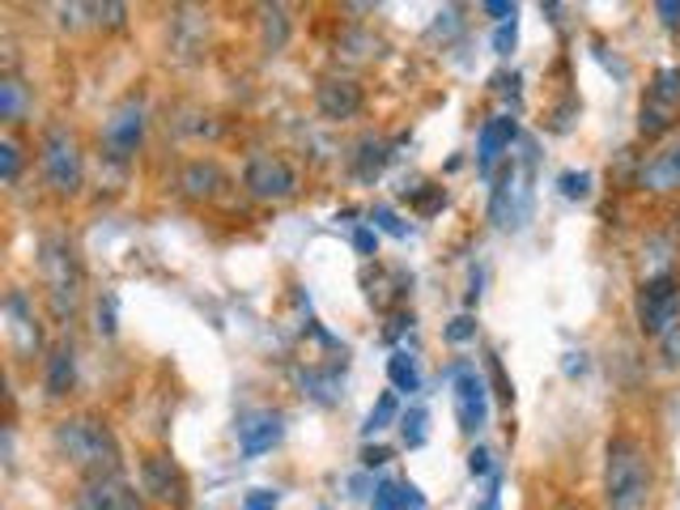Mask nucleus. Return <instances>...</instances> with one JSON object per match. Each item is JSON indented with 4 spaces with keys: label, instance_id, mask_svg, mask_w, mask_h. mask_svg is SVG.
<instances>
[{
    "label": "nucleus",
    "instance_id": "nucleus-6",
    "mask_svg": "<svg viewBox=\"0 0 680 510\" xmlns=\"http://www.w3.org/2000/svg\"><path fill=\"white\" fill-rule=\"evenodd\" d=\"M242 187H247V196H256L265 205H281L298 192V171L281 153H251L242 166Z\"/></svg>",
    "mask_w": 680,
    "mask_h": 510
},
{
    "label": "nucleus",
    "instance_id": "nucleus-2",
    "mask_svg": "<svg viewBox=\"0 0 680 510\" xmlns=\"http://www.w3.org/2000/svg\"><path fill=\"white\" fill-rule=\"evenodd\" d=\"M52 447L56 455L86 473V477H102V473H119V443L111 434V425L98 417H64L52 430Z\"/></svg>",
    "mask_w": 680,
    "mask_h": 510
},
{
    "label": "nucleus",
    "instance_id": "nucleus-10",
    "mask_svg": "<svg viewBox=\"0 0 680 510\" xmlns=\"http://www.w3.org/2000/svg\"><path fill=\"white\" fill-rule=\"evenodd\" d=\"M73 507L77 510H145L141 493L119 477V473H102V477H86L73 489Z\"/></svg>",
    "mask_w": 680,
    "mask_h": 510
},
{
    "label": "nucleus",
    "instance_id": "nucleus-33",
    "mask_svg": "<svg viewBox=\"0 0 680 510\" xmlns=\"http://www.w3.org/2000/svg\"><path fill=\"white\" fill-rule=\"evenodd\" d=\"M468 473H473V477H489V473H494V455L485 447H476L473 455H468Z\"/></svg>",
    "mask_w": 680,
    "mask_h": 510
},
{
    "label": "nucleus",
    "instance_id": "nucleus-17",
    "mask_svg": "<svg viewBox=\"0 0 680 510\" xmlns=\"http://www.w3.org/2000/svg\"><path fill=\"white\" fill-rule=\"evenodd\" d=\"M281 434H285L281 413H256L238 425V447H242V455H265L281 443Z\"/></svg>",
    "mask_w": 680,
    "mask_h": 510
},
{
    "label": "nucleus",
    "instance_id": "nucleus-40",
    "mask_svg": "<svg viewBox=\"0 0 680 510\" xmlns=\"http://www.w3.org/2000/svg\"><path fill=\"white\" fill-rule=\"evenodd\" d=\"M361 459H366V468H379V464H387V459H391V451H387V447H366V455H361Z\"/></svg>",
    "mask_w": 680,
    "mask_h": 510
},
{
    "label": "nucleus",
    "instance_id": "nucleus-4",
    "mask_svg": "<svg viewBox=\"0 0 680 510\" xmlns=\"http://www.w3.org/2000/svg\"><path fill=\"white\" fill-rule=\"evenodd\" d=\"M39 171H43V180H47V187H52L56 196H77L82 183H86L82 145H77L64 128H52V132L43 137V145H39Z\"/></svg>",
    "mask_w": 680,
    "mask_h": 510
},
{
    "label": "nucleus",
    "instance_id": "nucleus-35",
    "mask_svg": "<svg viewBox=\"0 0 680 510\" xmlns=\"http://www.w3.org/2000/svg\"><path fill=\"white\" fill-rule=\"evenodd\" d=\"M655 13L663 18V26H668V31H677L680 26V0H659V4H655Z\"/></svg>",
    "mask_w": 680,
    "mask_h": 510
},
{
    "label": "nucleus",
    "instance_id": "nucleus-34",
    "mask_svg": "<svg viewBox=\"0 0 680 510\" xmlns=\"http://www.w3.org/2000/svg\"><path fill=\"white\" fill-rule=\"evenodd\" d=\"M354 247L361 251V256H375L379 251V230H370V226H361L354 235Z\"/></svg>",
    "mask_w": 680,
    "mask_h": 510
},
{
    "label": "nucleus",
    "instance_id": "nucleus-39",
    "mask_svg": "<svg viewBox=\"0 0 680 510\" xmlns=\"http://www.w3.org/2000/svg\"><path fill=\"white\" fill-rule=\"evenodd\" d=\"M391 493H396V480H384L375 489V510H391Z\"/></svg>",
    "mask_w": 680,
    "mask_h": 510
},
{
    "label": "nucleus",
    "instance_id": "nucleus-14",
    "mask_svg": "<svg viewBox=\"0 0 680 510\" xmlns=\"http://www.w3.org/2000/svg\"><path fill=\"white\" fill-rule=\"evenodd\" d=\"M361 102H366V94L354 77H324L315 86V107H320L324 120H354Z\"/></svg>",
    "mask_w": 680,
    "mask_h": 510
},
{
    "label": "nucleus",
    "instance_id": "nucleus-26",
    "mask_svg": "<svg viewBox=\"0 0 680 510\" xmlns=\"http://www.w3.org/2000/svg\"><path fill=\"white\" fill-rule=\"evenodd\" d=\"M558 187H562L565 200H587V196H592V175H587V171H579V175L565 171L562 180H558Z\"/></svg>",
    "mask_w": 680,
    "mask_h": 510
},
{
    "label": "nucleus",
    "instance_id": "nucleus-36",
    "mask_svg": "<svg viewBox=\"0 0 680 510\" xmlns=\"http://www.w3.org/2000/svg\"><path fill=\"white\" fill-rule=\"evenodd\" d=\"M663 361H668V366H680V324L663 336Z\"/></svg>",
    "mask_w": 680,
    "mask_h": 510
},
{
    "label": "nucleus",
    "instance_id": "nucleus-16",
    "mask_svg": "<svg viewBox=\"0 0 680 510\" xmlns=\"http://www.w3.org/2000/svg\"><path fill=\"white\" fill-rule=\"evenodd\" d=\"M638 183L655 192V196H663V192H677L680 187V141L677 145H668V150L651 153L647 162H643V171H638Z\"/></svg>",
    "mask_w": 680,
    "mask_h": 510
},
{
    "label": "nucleus",
    "instance_id": "nucleus-9",
    "mask_svg": "<svg viewBox=\"0 0 680 510\" xmlns=\"http://www.w3.org/2000/svg\"><path fill=\"white\" fill-rule=\"evenodd\" d=\"M141 489H145L158 507H166V510H183L192 502L187 473L179 468L171 455H145V459H141Z\"/></svg>",
    "mask_w": 680,
    "mask_h": 510
},
{
    "label": "nucleus",
    "instance_id": "nucleus-37",
    "mask_svg": "<svg viewBox=\"0 0 680 510\" xmlns=\"http://www.w3.org/2000/svg\"><path fill=\"white\" fill-rule=\"evenodd\" d=\"M94 13H98V22H102V18H107V26H119V22H123V13H128V9H123V4H94Z\"/></svg>",
    "mask_w": 680,
    "mask_h": 510
},
{
    "label": "nucleus",
    "instance_id": "nucleus-11",
    "mask_svg": "<svg viewBox=\"0 0 680 510\" xmlns=\"http://www.w3.org/2000/svg\"><path fill=\"white\" fill-rule=\"evenodd\" d=\"M141 137H145V102L141 98H123L111 111V120L102 123V145H107V153L116 162H128L137 153V145H141Z\"/></svg>",
    "mask_w": 680,
    "mask_h": 510
},
{
    "label": "nucleus",
    "instance_id": "nucleus-31",
    "mask_svg": "<svg viewBox=\"0 0 680 510\" xmlns=\"http://www.w3.org/2000/svg\"><path fill=\"white\" fill-rule=\"evenodd\" d=\"M277 507H281V493L277 489H251L247 502H242V510H277Z\"/></svg>",
    "mask_w": 680,
    "mask_h": 510
},
{
    "label": "nucleus",
    "instance_id": "nucleus-13",
    "mask_svg": "<svg viewBox=\"0 0 680 510\" xmlns=\"http://www.w3.org/2000/svg\"><path fill=\"white\" fill-rule=\"evenodd\" d=\"M455 417H460L464 434H481L485 421H489V388H485V379L476 375L473 366L455 370Z\"/></svg>",
    "mask_w": 680,
    "mask_h": 510
},
{
    "label": "nucleus",
    "instance_id": "nucleus-12",
    "mask_svg": "<svg viewBox=\"0 0 680 510\" xmlns=\"http://www.w3.org/2000/svg\"><path fill=\"white\" fill-rule=\"evenodd\" d=\"M4 328H9V345L22 361H30L39 349H43V332H39V319H34V306L22 290H9L4 294Z\"/></svg>",
    "mask_w": 680,
    "mask_h": 510
},
{
    "label": "nucleus",
    "instance_id": "nucleus-5",
    "mask_svg": "<svg viewBox=\"0 0 680 510\" xmlns=\"http://www.w3.org/2000/svg\"><path fill=\"white\" fill-rule=\"evenodd\" d=\"M634 315H638L643 336L663 340V336L680 324V285L672 276H651V281H643V290H638V299H634Z\"/></svg>",
    "mask_w": 680,
    "mask_h": 510
},
{
    "label": "nucleus",
    "instance_id": "nucleus-25",
    "mask_svg": "<svg viewBox=\"0 0 680 510\" xmlns=\"http://www.w3.org/2000/svg\"><path fill=\"white\" fill-rule=\"evenodd\" d=\"M391 510H425V493L417 489L413 480H396V493H391Z\"/></svg>",
    "mask_w": 680,
    "mask_h": 510
},
{
    "label": "nucleus",
    "instance_id": "nucleus-27",
    "mask_svg": "<svg viewBox=\"0 0 680 510\" xmlns=\"http://www.w3.org/2000/svg\"><path fill=\"white\" fill-rule=\"evenodd\" d=\"M18 171H22V150H18L13 141H4V145H0V175H4V183L18 180Z\"/></svg>",
    "mask_w": 680,
    "mask_h": 510
},
{
    "label": "nucleus",
    "instance_id": "nucleus-1",
    "mask_svg": "<svg viewBox=\"0 0 680 510\" xmlns=\"http://www.w3.org/2000/svg\"><path fill=\"white\" fill-rule=\"evenodd\" d=\"M651 502V451L634 434H613L604 447V507L647 510Z\"/></svg>",
    "mask_w": 680,
    "mask_h": 510
},
{
    "label": "nucleus",
    "instance_id": "nucleus-7",
    "mask_svg": "<svg viewBox=\"0 0 680 510\" xmlns=\"http://www.w3.org/2000/svg\"><path fill=\"white\" fill-rule=\"evenodd\" d=\"M532 162L519 171L515 162L503 171V180L494 187V196H489V221L498 226V230H519L524 221H528V213H532Z\"/></svg>",
    "mask_w": 680,
    "mask_h": 510
},
{
    "label": "nucleus",
    "instance_id": "nucleus-23",
    "mask_svg": "<svg viewBox=\"0 0 680 510\" xmlns=\"http://www.w3.org/2000/svg\"><path fill=\"white\" fill-rule=\"evenodd\" d=\"M396 417H400V404H396V395H391V391H384V395L375 400V409L366 413V425H361V434L370 438V434H379V430H387V425H391V421H396Z\"/></svg>",
    "mask_w": 680,
    "mask_h": 510
},
{
    "label": "nucleus",
    "instance_id": "nucleus-15",
    "mask_svg": "<svg viewBox=\"0 0 680 510\" xmlns=\"http://www.w3.org/2000/svg\"><path fill=\"white\" fill-rule=\"evenodd\" d=\"M515 137H519V123L510 120V116H498V120H489L481 128V137H476V166H481V175L494 171V162L510 150Z\"/></svg>",
    "mask_w": 680,
    "mask_h": 510
},
{
    "label": "nucleus",
    "instance_id": "nucleus-3",
    "mask_svg": "<svg viewBox=\"0 0 680 510\" xmlns=\"http://www.w3.org/2000/svg\"><path fill=\"white\" fill-rule=\"evenodd\" d=\"M39 272H43V285H47V306L56 319H73L77 306H82V290H86V276L77 264V251L68 239H43L39 242Z\"/></svg>",
    "mask_w": 680,
    "mask_h": 510
},
{
    "label": "nucleus",
    "instance_id": "nucleus-38",
    "mask_svg": "<svg viewBox=\"0 0 680 510\" xmlns=\"http://www.w3.org/2000/svg\"><path fill=\"white\" fill-rule=\"evenodd\" d=\"M481 9H485L489 18H503V22H510V18L519 13V9H515V4H506V0H489V4H481Z\"/></svg>",
    "mask_w": 680,
    "mask_h": 510
},
{
    "label": "nucleus",
    "instance_id": "nucleus-18",
    "mask_svg": "<svg viewBox=\"0 0 680 510\" xmlns=\"http://www.w3.org/2000/svg\"><path fill=\"white\" fill-rule=\"evenodd\" d=\"M179 187H183V196H192V200H213V196H222L226 175H222L217 162L196 158V162H187V166L179 171Z\"/></svg>",
    "mask_w": 680,
    "mask_h": 510
},
{
    "label": "nucleus",
    "instance_id": "nucleus-19",
    "mask_svg": "<svg viewBox=\"0 0 680 510\" xmlns=\"http://www.w3.org/2000/svg\"><path fill=\"white\" fill-rule=\"evenodd\" d=\"M260 34H265V52H285L290 43V9L285 4H265L260 9Z\"/></svg>",
    "mask_w": 680,
    "mask_h": 510
},
{
    "label": "nucleus",
    "instance_id": "nucleus-22",
    "mask_svg": "<svg viewBox=\"0 0 680 510\" xmlns=\"http://www.w3.org/2000/svg\"><path fill=\"white\" fill-rule=\"evenodd\" d=\"M26 111V86L18 77H4L0 82V120L4 123H18Z\"/></svg>",
    "mask_w": 680,
    "mask_h": 510
},
{
    "label": "nucleus",
    "instance_id": "nucleus-28",
    "mask_svg": "<svg viewBox=\"0 0 680 510\" xmlns=\"http://www.w3.org/2000/svg\"><path fill=\"white\" fill-rule=\"evenodd\" d=\"M515 39H519V18H510V22H503V26L494 31V52H498V56H510V52H515Z\"/></svg>",
    "mask_w": 680,
    "mask_h": 510
},
{
    "label": "nucleus",
    "instance_id": "nucleus-29",
    "mask_svg": "<svg viewBox=\"0 0 680 510\" xmlns=\"http://www.w3.org/2000/svg\"><path fill=\"white\" fill-rule=\"evenodd\" d=\"M400 425H404V443H409V447H421V443H425V409H413Z\"/></svg>",
    "mask_w": 680,
    "mask_h": 510
},
{
    "label": "nucleus",
    "instance_id": "nucleus-20",
    "mask_svg": "<svg viewBox=\"0 0 680 510\" xmlns=\"http://www.w3.org/2000/svg\"><path fill=\"white\" fill-rule=\"evenodd\" d=\"M73 379H77V354H73L68 345H60V349H52V358H47V375H43L47 395H64V391L73 388Z\"/></svg>",
    "mask_w": 680,
    "mask_h": 510
},
{
    "label": "nucleus",
    "instance_id": "nucleus-8",
    "mask_svg": "<svg viewBox=\"0 0 680 510\" xmlns=\"http://www.w3.org/2000/svg\"><path fill=\"white\" fill-rule=\"evenodd\" d=\"M680 116V68H659L647 86V98H643V111H638V132L655 141L663 137Z\"/></svg>",
    "mask_w": 680,
    "mask_h": 510
},
{
    "label": "nucleus",
    "instance_id": "nucleus-24",
    "mask_svg": "<svg viewBox=\"0 0 680 510\" xmlns=\"http://www.w3.org/2000/svg\"><path fill=\"white\" fill-rule=\"evenodd\" d=\"M387 166V145L384 141H361V158H357V180H375Z\"/></svg>",
    "mask_w": 680,
    "mask_h": 510
},
{
    "label": "nucleus",
    "instance_id": "nucleus-21",
    "mask_svg": "<svg viewBox=\"0 0 680 510\" xmlns=\"http://www.w3.org/2000/svg\"><path fill=\"white\" fill-rule=\"evenodd\" d=\"M387 379L396 391H421V370H417V358H409L404 349H396L387 358Z\"/></svg>",
    "mask_w": 680,
    "mask_h": 510
},
{
    "label": "nucleus",
    "instance_id": "nucleus-32",
    "mask_svg": "<svg viewBox=\"0 0 680 510\" xmlns=\"http://www.w3.org/2000/svg\"><path fill=\"white\" fill-rule=\"evenodd\" d=\"M375 230H387V235H396V239L409 235V226H404L391 209H375Z\"/></svg>",
    "mask_w": 680,
    "mask_h": 510
},
{
    "label": "nucleus",
    "instance_id": "nucleus-30",
    "mask_svg": "<svg viewBox=\"0 0 680 510\" xmlns=\"http://www.w3.org/2000/svg\"><path fill=\"white\" fill-rule=\"evenodd\" d=\"M451 345H464V340H473L476 336V319L473 315H460V319H451V328L443 332Z\"/></svg>",
    "mask_w": 680,
    "mask_h": 510
}]
</instances>
